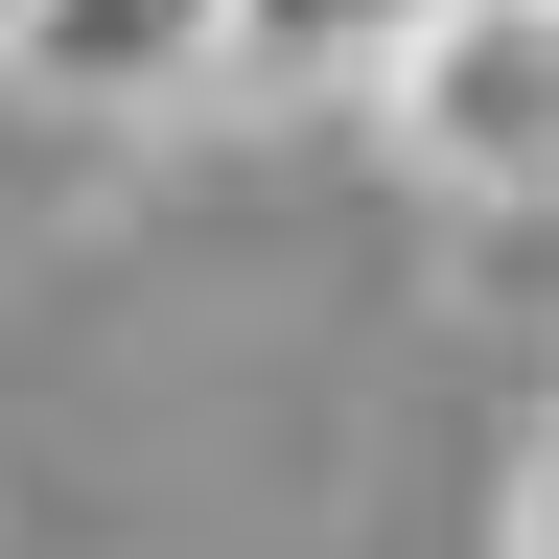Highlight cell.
<instances>
[{"instance_id":"1","label":"cell","mask_w":559,"mask_h":559,"mask_svg":"<svg viewBox=\"0 0 559 559\" xmlns=\"http://www.w3.org/2000/svg\"><path fill=\"white\" fill-rule=\"evenodd\" d=\"M349 117L396 140L419 210H489V234H513V210H559V0H419L396 70H373Z\"/></svg>"},{"instance_id":"2","label":"cell","mask_w":559,"mask_h":559,"mask_svg":"<svg viewBox=\"0 0 559 559\" xmlns=\"http://www.w3.org/2000/svg\"><path fill=\"white\" fill-rule=\"evenodd\" d=\"M210 70H234V0H0L24 117H187Z\"/></svg>"},{"instance_id":"3","label":"cell","mask_w":559,"mask_h":559,"mask_svg":"<svg viewBox=\"0 0 559 559\" xmlns=\"http://www.w3.org/2000/svg\"><path fill=\"white\" fill-rule=\"evenodd\" d=\"M396 24H419V0H234V70H210V94H234V117L373 94V70H396Z\"/></svg>"},{"instance_id":"4","label":"cell","mask_w":559,"mask_h":559,"mask_svg":"<svg viewBox=\"0 0 559 559\" xmlns=\"http://www.w3.org/2000/svg\"><path fill=\"white\" fill-rule=\"evenodd\" d=\"M489 559H559V443L513 466V513H489Z\"/></svg>"}]
</instances>
